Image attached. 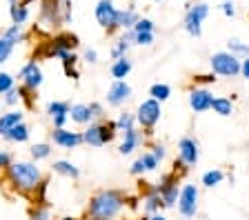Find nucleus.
Returning a JSON list of instances; mask_svg holds the SVG:
<instances>
[{
  "mask_svg": "<svg viewBox=\"0 0 249 220\" xmlns=\"http://www.w3.org/2000/svg\"><path fill=\"white\" fill-rule=\"evenodd\" d=\"M5 183L14 194L34 198L38 187L45 183V173L34 160H14L5 171Z\"/></svg>",
  "mask_w": 249,
  "mask_h": 220,
  "instance_id": "f257e3e1",
  "label": "nucleus"
},
{
  "mask_svg": "<svg viewBox=\"0 0 249 220\" xmlns=\"http://www.w3.org/2000/svg\"><path fill=\"white\" fill-rule=\"evenodd\" d=\"M127 209V194L120 189H98L89 196L87 220H118Z\"/></svg>",
  "mask_w": 249,
  "mask_h": 220,
  "instance_id": "f03ea898",
  "label": "nucleus"
},
{
  "mask_svg": "<svg viewBox=\"0 0 249 220\" xmlns=\"http://www.w3.org/2000/svg\"><path fill=\"white\" fill-rule=\"evenodd\" d=\"M120 136L118 127H116V120H98V122H91L89 127L83 129V138H85V145L89 147H107Z\"/></svg>",
  "mask_w": 249,
  "mask_h": 220,
  "instance_id": "7ed1b4c3",
  "label": "nucleus"
},
{
  "mask_svg": "<svg viewBox=\"0 0 249 220\" xmlns=\"http://www.w3.org/2000/svg\"><path fill=\"white\" fill-rule=\"evenodd\" d=\"M80 47V40H78L76 34L69 32H58L56 36H52L47 42H42V47L38 49V56L42 58H56L60 60L65 53H71Z\"/></svg>",
  "mask_w": 249,
  "mask_h": 220,
  "instance_id": "20e7f679",
  "label": "nucleus"
},
{
  "mask_svg": "<svg viewBox=\"0 0 249 220\" xmlns=\"http://www.w3.org/2000/svg\"><path fill=\"white\" fill-rule=\"evenodd\" d=\"M160 118H162V105L158 100L145 98L138 107H136V122H138V127L142 129L145 138L154 136L156 125L160 122Z\"/></svg>",
  "mask_w": 249,
  "mask_h": 220,
  "instance_id": "39448f33",
  "label": "nucleus"
},
{
  "mask_svg": "<svg viewBox=\"0 0 249 220\" xmlns=\"http://www.w3.org/2000/svg\"><path fill=\"white\" fill-rule=\"evenodd\" d=\"M240 60L243 58L229 53L227 49L213 51L209 56V71L216 73L218 78H238L240 76Z\"/></svg>",
  "mask_w": 249,
  "mask_h": 220,
  "instance_id": "423d86ee",
  "label": "nucleus"
},
{
  "mask_svg": "<svg viewBox=\"0 0 249 220\" xmlns=\"http://www.w3.org/2000/svg\"><path fill=\"white\" fill-rule=\"evenodd\" d=\"M209 5L207 2H187L185 5V18H182V29L192 38L202 36V22L209 18Z\"/></svg>",
  "mask_w": 249,
  "mask_h": 220,
  "instance_id": "0eeeda50",
  "label": "nucleus"
},
{
  "mask_svg": "<svg viewBox=\"0 0 249 220\" xmlns=\"http://www.w3.org/2000/svg\"><path fill=\"white\" fill-rule=\"evenodd\" d=\"M154 187L162 200V207H165V209H176L178 196H180V187H182L180 176L174 171H167L160 176L158 183H154Z\"/></svg>",
  "mask_w": 249,
  "mask_h": 220,
  "instance_id": "6e6552de",
  "label": "nucleus"
},
{
  "mask_svg": "<svg viewBox=\"0 0 249 220\" xmlns=\"http://www.w3.org/2000/svg\"><path fill=\"white\" fill-rule=\"evenodd\" d=\"M178 216L182 220H194L198 216L200 209V189L194 183H182L180 187V196H178Z\"/></svg>",
  "mask_w": 249,
  "mask_h": 220,
  "instance_id": "1a4fd4ad",
  "label": "nucleus"
},
{
  "mask_svg": "<svg viewBox=\"0 0 249 220\" xmlns=\"http://www.w3.org/2000/svg\"><path fill=\"white\" fill-rule=\"evenodd\" d=\"M42 83H45V73H42L40 63H38L36 58H34V60H27V63L22 65V69L18 71V85L25 87L27 91H31V94H38Z\"/></svg>",
  "mask_w": 249,
  "mask_h": 220,
  "instance_id": "9d476101",
  "label": "nucleus"
},
{
  "mask_svg": "<svg viewBox=\"0 0 249 220\" xmlns=\"http://www.w3.org/2000/svg\"><path fill=\"white\" fill-rule=\"evenodd\" d=\"M93 16H96V22L103 27L107 36L118 32L116 27V18H118V7L114 5V0H98V5L93 9Z\"/></svg>",
  "mask_w": 249,
  "mask_h": 220,
  "instance_id": "9b49d317",
  "label": "nucleus"
},
{
  "mask_svg": "<svg viewBox=\"0 0 249 220\" xmlns=\"http://www.w3.org/2000/svg\"><path fill=\"white\" fill-rule=\"evenodd\" d=\"M40 25L45 29H60L65 25L60 0H42L40 2Z\"/></svg>",
  "mask_w": 249,
  "mask_h": 220,
  "instance_id": "f8f14e48",
  "label": "nucleus"
},
{
  "mask_svg": "<svg viewBox=\"0 0 249 220\" xmlns=\"http://www.w3.org/2000/svg\"><path fill=\"white\" fill-rule=\"evenodd\" d=\"M49 142L65 152H71V149H78L80 145H85V138H83V131H73V129H52L49 131Z\"/></svg>",
  "mask_w": 249,
  "mask_h": 220,
  "instance_id": "ddd939ff",
  "label": "nucleus"
},
{
  "mask_svg": "<svg viewBox=\"0 0 249 220\" xmlns=\"http://www.w3.org/2000/svg\"><path fill=\"white\" fill-rule=\"evenodd\" d=\"M212 102H213V94L209 91V87H196L192 85L187 89V105L194 114H205L212 111Z\"/></svg>",
  "mask_w": 249,
  "mask_h": 220,
  "instance_id": "4468645a",
  "label": "nucleus"
},
{
  "mask_svg": "<svg viewBox=\"0 0 249 220\" xmlns=\"http://www.w3.org/2000/svg\"><path fill=\"white\" fill-rule=\"evenodd\" d=\"M147 145V138L142 134L140 127H134V129L120 134V142H118V153L120 156H134L138 149Z\"/></svg>",
  "mask_w": 249,
  "mask_h": 220,
  "instance_id": "2eb2a0df",
  "label": "nucleus"
},
{
  "mask_svg": "<svg viewBox=\"0 0 249 220\" xmlns=\"http://www.w3.org/2000/svg\"><path fill=\"white\" fill-rule=\"evenodd\" d=\"M176 158H178V160H182V163H185L189 169L196 167L198 160H200V142H198L194 136H182L180 140H178Z\"/></svg>",
  "mask_w": 249,
  "mask_h": 220,
  "instance_id": "dca6fc26",
  "label": "nucleus"
},
{
  "mask_svg": "<svg viewBox=\"0 0 249 220\" xmlns=\"http://www.w3.org/2000/svg\"><path fill=\"white\" fill-rule=\"evenodd\" d=\"M131 94H134V89H131V85L127 80H114L107 89V105L114 107V109H120L131 100Z\"/></svg>",
  "mask_w": 249,
  "mask_h": 220,
  "instance_id": "f3484780",
  "label": "nucleus"
},
{
  "mask_svg": "<svg viewBox=\"0 0 249 220\" xmlns=\"http://www.w3.org/2000/svg\"><path fill=\"white\" fill-rule=\"evenodd\" d=\"M69 109H71V105H69L67 100H49V102H47L45 114L49 116L53 129H62V127H67Z\"/></svg>",
  "mask_w": 249,
  "mask_h": 220,
  "instance_id": "a211bd4d",
  "label": "nucleus"
},
{
  "mask_svg": "<svg viewBox=\"0 0 249 220\" xmlns=\"http://www.w3.org/2000/svg\"><path fill=\"white\" fill-rule=\"evenodd\" d=\"M138 20H140V14H138V9H136V5H129V7L118 9L116 27H118V32H131Z\"/></svg>",
  "mask_w": 249,
  "mask_h": 220,
  "instance_id": "6ab92c4d",
  "label": "nucleus"
},
{
  "mask_svg": "<svg viewBox=\"0 0 249 220\" xmlns=\"http://www.w3.org/2000/svg\"><path fill=\"white\" fill-rule=\"evenodd\" d=\"M69 122L78 127H89L93 122L91 109H89V102H73L71 109H69Z\"/></svg>",
  "mask_w": 249,
  "mask_h": 220,
  "instance_id": "aec40b11",
  "label": "nucleus"
},
{
  "mask_svg": "<svg viewBox=\"0 0 249 220\" xmlns=\"http://www.w3.org/2000/svg\"><path fill=\"white\" fill-rule=\"evenodd\" d=\"M131 47H134V29H131V32H120V36L116 38V42L111 45L109 56H111V60H118V58L127 56Z\"/></svg>",
  "mask_w": 249,
  "mask_h": 220,
  "instance_id": "412c9836",
  "label": "nucleus"
},
{
  "mask_svg": "<svg viewBox=\"0 0 249 220\" xmlns=\"http://www.w3.org/2000/svg\"><path fill=\"white\" fill-rule=\"evenodd\" d=\"M20 122H25V111L22 109H9L0 114V138L9 134L14 127H18Z\"/></svg>",
  "mask_w": 249,
  "mask_h": 220,
  "instance_id": "4be33fe9",
  "label": "nucleus"
},
{
  "mask_svg": "<svg viewBox=\"0 0 249 220\" xmlns=\"http://www.w3.org/2000/svg\"><path fill=\"white\" fill-rule=\"evenodd\" d=\"M52 173L62 176V178H69V180H78L80 178V167L73 165L71 160H67V158H60V160H53L52 163Z\"/></svg>",
  "mask_w": 249,
  "mask_h": 220,
  "instance_id": "5701e85b",
  "label": "nucleus"
},
{
  "mask_svg": "<svg viewBox=\"0 0 249 220\" xmlns=\"http://www.w3.org/2000/svg\"><path fill=\"white\" fill-rule=\"evenodd\" d=\"M131 69H134V60H131L129 56H123V58H118V60H111V65H109V76L114 80H124L131 73Z\"/></svg>",
  "mask_w": 249,
  "mask_h": 220,
  "instance_id": "b1692460",
  "label": "nucleus"
},
{
  "mask_svg": "<svg viewBox=\"0 0 249 220\" xmlns=\"http://www.w3.org/2000/svg\"><path fill=\"white\" fill-rule=\"evenodd\" d=\"M29 138H31V127L27 125V122H20V125L14 127L9 134H5L2 140L11 142V145H25V142H29Z\"/></svg>",
  "mask_w": 249,
  "mask_h": 220,
  "instance_id": "393cba45",
  "label": "nucleus"
},
{
  "mask_svg": "<svg viewBox=\"0 0 249 220\" xmlns=\"http://www.w3.org/2000/svg\"><path fill=\"white\" fill-rule=\"evenodd\" d=\"M78 63H80V58H78L76 51L71 53H65V56L60 58V65H62V71H65V76L71 80H80V69H78Z\"/></svg>",
  "mask_w": 249,
  "mask_h": 220,
  "instance_id": "a878e982",
  "label": "nucleus"
},
{
  "mask_svg": "<svg viewBox=\"0 0 249 220\" xmlns=\"http://www.w3.org/2000/svg\"><path fill=\"white\" fill-rule=\"evenodd\" d=\"M29 16H31V9H29V5H27V2H22V0L9 7L11 25H20V27H25V25H27V20H29Z\"/></svg>",
  "mask_w": 249,
  "mask_h": 220,
  "instance_id": "bb28decb",
  "label": "nucleus"
},
{
  "mask_svg": "<svg viewBox=\"0 0 249 220\" xmlns=\"http://www.w3.org/2000/svg\"><path fill=\"white\" fill-rule=\"evenodd\" d=\"M212 111L220 118H229V116L236 111L233 107V100L229 96H213V102H212Z\"/></svg>",
  "mask_w": 249,
  "mask_h": 220,
  "instance_id": "cd10ccee",
  "label": "nucleus"
},
{
  "mask_svg": "<svg viewBox=\"0 0 249 220\" xmlns=\"http://www.w3.org/2000/svg\"><path fill=\"white\" fill-rule=\"evenodd\" d=\"M225 180H227V173H225L223 169H218V167L207 169V171L200 176V185L205 189H213V187H218V185H223Z\"/></svg>",
  "mask_w": 249,
  "mask_h": 220,
  "instance_id": "c85d7f7f",
  "label": "nucleus"
},
{
  "mask_svg": "<svg viewBox=\"0 0 249 220\" xmlns=\"http://www.w3.org/2000/svg\"><path fill=\"white\" fill-rule=\"evenodd\" d=\"M27 216H29V220H56L53 218V209L52 204L47 203H34L29 207V211H27Z\"/></svg>",
  "mask_w": 249,
  "mask_h": 220,
  "instance_id": "c756f323",
  "label": "nucleus"
},
{
  "mask_svg": "<svg viewBox=\"0 0 249 220\" xmlns=\"http://www.w3.org/2000/svg\"><path fill=\"white\" fill-rule=\"evenodd\" d=\"M53 152V145L52 142H34L29 147V156L34 163H42V160H49Z\"/></svg>",
  "mask_w": 249,
  "mask_h": 220,
  "instance_id": "7c9ffc66",
  "label": "nucleus"
},
{
  "mask_svg": "<svg viewBox=\"0 0 249 220\" xmlns=\"http://www.w3.org/2000/svg\"><path fill=\"white\" fill-rule=\"evenodd\" d=\"M2 36H5L7 40H9L11 45H14V47L27 40L25 27H20V25H9V27H5V29H2Z\"/></svg>",
  "mask_w": 249,
  "mask_h": 220,
  "instance_id": "2f4dec72",
  "label": "nucleus"
},
{
  "mask_svg": "<svg viewBox=\"0 0 249 220\" xmlns=\"http://www.w3.org/2000/svg\"><path fill=\"white\" fill-rule=\"evenodd\" d=\"M116 127H118L120 134H124V131L134 129V127H138V122H136V111H120L118 118H116Z\"/></svg>",
  "mask_w": 249,
  "mask_h": 220,
  "instance_id": "473e14b6",
  "label": "nucleus"
},
{
  "mask_svg": "<svg viewBox=\"0 0 249 220\" xmlns=\"http://www.w3.org/2000/svg\"><path fill=\"white\" fill-rule=\"evenodd\" d=\"M149 98H154V100H158V102H167V100L171 98V87L167 83H154L149 87Z\"/></svg>",
  "mask_w": 249,
  "mask_h": 220,
  "instance_id": "72a5a7b5",
  "label": "nucleus"
},
{
  "mask_svg": "<svg viewBox=\"0 0 249 220\" xmlns=\"http://www.w3.org/2000/svg\"><path fill=\"white\" fill-rule=\"evenodd\" d=\"M138 156H140V160H142V167H145V171H147V173H156L158 169H160V165H162V163L154 156V153L149 152V149H145V152L138 153Z\"/></svg>",
  "mask_w": 249,
  "mask_h": 220,
  "instance_id": "f704fd0d",
  "label": "nucleus"
},
{
  "mask_svg": "<svg viewBox=\"0 0 249 220\" xmlns=\"http://www.w3.org/2000/svg\"><path fill=\"white\" fill-rule=\"evenodd\" d=\"M227 49L229 53H233V56L238 58H245L247 56V40H240V38H229L227 40Z\"/></svg>",
  "mask_w": 249,
  "mask_h": 220,
  "instance_id": "c9c22d12",
  "label": "nucleus"
},
{
  "mask_svg": "<svg viewBox=\"0 0 249 220\" xmlns=\"http://www.w3.org/2000/svg\"><path fill=\"white\" fill-rule=\"evenodd\" d=\"M22 102V96H20V85H16L11 91H7L5 96H2V105L9 107V109H16V107Z\"/></svg>",
  "mask_w": 249,
  "mask_h": 220,
  "instance_id": "e433bc0d",
  "label": "nucleus"
},
{
  "mask_svg": "<svg viewBox=\"0 0 249 220\" xmlns=\"http://www.w3.org/2000/svg\"><path fill=\"white\" fill-rule=\"evenodd\" d=\"M14 87H16V76L0 69V96H5L7 91H11Z\"/></svg>",
  "mask_w": 249,
  "mask_h": 220,
  "instance_id": "4c0bfd02",
  "label": "nucleus"
},
{
  "mask_svg": "<svg viewBox=\"0 0 249 220\" xmlns=\"http://www.w3.org/2000/svg\"><path fill=\"white\" fill-rule=\"evenodd\" d=\"M218 83V76L216 73H196L192 78V85H196V87H209V85H216Z\"/></svg>",
  "mask_w": 249,
  "mask_h": 220,
  "instance_id": "58836bf2",
  "label": "nucleus"
},
{
  "mask_svg": "<svg viewBox=\"0 0 249 220\" xmlns=\"http://www.w3.org/2000/svg\"><path fill=\"white\" fill-rule=\"evenodd\" d=\"M14 45H11L9 40H7L2 34H0V65H5V63H9V58H11V53H14Z\"/></svg>",
  "mask_w": 249,
  "mask_h": 220,
  "instance_id": "ea45409f",
  "label": "nucleus"
},
{
  "mask_svg": "<svg viewBox=\"0 0 249 220\" xmlns=\"http://www.w3.org/2000/svg\"><path fill=\"white\" fill-rule=\"evenodd\" d=\"M134 32L136 34H156V22L151 20V18L140 16V20L136 22V27H134Z\"/></svg>",
  "mask_w": 249,
  "mask_h": 220,
  "instance_id": "a19ab883",
  "label": "nucleus"
},
{
  "mask_svg": "<svg viewBox=\"0 0 249 220\" xmlns=\"http://www.w3.org/2000/svg\"><path fill=\"white\" fill-rule=\"evenodd\" d=\"M156 42V34H136L134 32V45L138 47H151Z\"/></svg>",
  "mask_w": 249,
  "mask_h": 220,
  "instance_id": "79ce46f5",
  "label": "nucleus"
},
{
  "mask_svg": "<svg viewBox=\"0 0 249 220\" xmlns=\"http://www.w3.org/2000/svg\"><path fill=\"white\" fill-rule=\"evenodd\" d=\"M147 149H149L151 153H154L160 163H165V158H167V145H162V142H149L147 145Z\"/></svg>",
  "mask_w": 249,
  "mask_h": 220,
  "instance_id": "37998d69",
  "label": "nucleus"
},
{
  "mask_svg": "<svg viewBox=\"0 0 249 220\" xmlns=\"http://www.w3.org/2000/svg\"><path fill=\"white\" fill-rule=\"evenodd\" d=\"M218 9H220V14H223L225 18H233V16H236V11H238V9H236V2H233V0H223Z\"/></svg>",
  "mask_w": 249,
  "mask_h": 220,
  "instance_id": "c03bdc74",
  "label": "nucleus"
},
{
  "mask_svg": "<svg viewBox=\"0 0 249 220\" xmlns=\"http://www.w3.org/2000/svg\"><path fill=\"white\" fill-rule=\"evenodd\" d=\"M89 109H91V116H93V122H98V120H105V105L103 102H89Z\"/></svg>",
  "mask_w": 249,
  "mask_h": 220,
  "instance_id": "a18cd8bd",
  "label": "nucleus"
},
{
  "mask_svg": "<svg viewBox=\"0 0 249 220\" xmlns=\"http://www.w3.org/2000/svg\"><path fill=\"white\" fill-rule=\"evenodd\" d=\"M129 173L134 176V178H142L145 176V167H142V160H140V156H136L134 158V163H131V167H129Z\"/></svg>",
  "mask_w": 249,
  "mask_h": 220,
  "instance_id": "49530a36",
  "label": "nucleus"
},
{
  "mask_svg": "<svg viewBox=\"0 0 249 220\" xmlns=\"http://www.w3.org/2000/svg\"><path fill=\"white\" fill-rule=\"evenodd\" d=\"M98 60H100V56H98V51H96V49L93 47H89V49H85L83 51V63L85 65H98Z\"/></svg>",
  "mask_w": 249,
  "mask_h": 220,
  "instance_id": "de8ad7c7",
  "label": "nucleus"
},
{
  "mask_svg": "<svg viewBox=\"0 0 249 220\" xmlns=\"http://www.w3.org/2000/svg\"><path fill=\"white\" fill-rule=\"evenodd\" d=\"M11 163H14V153L7 149H0V173H5Z\"/></svg>",
  "mask_w": 249,
  "mask_h": 220,
  "instance_id": "09e8293b",
  "label": "nucleus"
},
{
  "mask_svg": "<svg viewBox=\"0 0 249 220\" xmlns=\"http://www.w3.org/2000/svg\"><path fill=\"white\" fill-rule=\"evenodd\" d=\"M240 78H245L249 83V56H245L240 60Z\"/></svg>",
  "mask_w": 249,
  "mask_h": 220,
  "instance_id": "8fccbe9b",
  "label": "nucleus"
},
{
  "mask_svg": "<svg viewBox=\"0 0 249 220\" xmlns=\"http://www.w3.org/2000/svg\"><path fill=\"white\" fill-rule=\"evenodd\" d=\"M149 220H169V218H167V216L160 211V214H154V216H149Z\"/></svg>",
  "mask_w": 249,
  "mask_h": 220,
  "instance_id": "3c124183",
  "label": "nucleus"
},
{
  "mask_svg": "<svg viewBox=\"0 0 249 220\" xmlns=\"http://www.w3.org/2000/svg\"><path fill=\"white\" fill-rule=\"evenodd\" d=\"M56 220H78V218H73V216H60V218H56Z\"/></svg>",
  "mask_w": 249,
  "mask_h": 220,
  "instance_id": "603ef678",
  "label": "nucleus"
},
{
  "mask_svg": "<svg viewBox=\"0 0 249 220\" xmlns=\"http://www.w3.org/2000/svg\"><path fill=\"white\" fill-rule=\"evenodd\" d=\"M7 2H9V7H11V5H16V2H20V0H7Z\"/></svg>",
  "mask_w": 249,
  "mask_h": 220,
  "instance_id": "864d4df0",
  "label": "nucleus"
},
{
  "mask_svg": "<svg viewBox=\"0 0 249 220\" xmlns=\"http://www.w3.org/2000/svg\"><path fill=\"white\" fill-rule=\"evenodd\" d=\"M0 114H2V100H0Z\"/></svg>",
  "mask_w": 249,
  "mask_h": 220,
  "instance_id": "5fc2aeb1",
  "label": "nucleus"
},
{
  "mask_svg": "<svg viewBox=\"0 0 249 220\" xmlns=\"http://www.w3.org/2000/svg\"><path fill=\"white\" fill-rule=\"evenodd\" d=\"M247 56H249V40H247Z\"/></svg>",
  "mask_w": 249,
  "mask_h": 220,
  "instance_id": "6e6d98bb",
  "label": "nucleus"
},
{
  "mask_svg": "<svg viewBox=\"0 0 249 220\" xmlns=\"http://www.w3.org/2000/svg\"><path fill=\"white\" fill-rule=\"evenodd\" d=\"M154 2H162V0H154Z\"/></svg>",
  "mask_w": 249,
  "mask_h": 220,
  "instance_id": "4d7b16f0",
  "label": "nucleus"
}]
</instances>
